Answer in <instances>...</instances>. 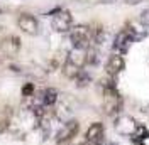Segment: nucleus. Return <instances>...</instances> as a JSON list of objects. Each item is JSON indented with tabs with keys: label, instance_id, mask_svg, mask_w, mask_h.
Masks as SVG:
<instances>
[{
	"label": "nucleus",
	"instance_id": "4468645a",
	"mask_svg": "<svg viewBox=\"0 0 149 145\" xmlns=\"http://www.w3.org/2000/svg\"><path fill=\"white\" fill-rule=\"evenodd\" d=\"M61 71H63V74H65V78H68V79H74V78L78 76V72L81 71V68H78V66L71 64L70 61H65L63 68H61Z\"/></svg>",
	"mask_w": 149,
	"mask_h": 145
},
{
	"label": "nucleus",
	"instance_id": "2eb2a0df",
	"mask_svg": "<svg viewBox=\"0 0 149 145\" xmlns=\"http://www.w3.org/2000/svg\"><path fill=\"white\" fill-rule=\"evenodd\" d=\"M73 81H74V84H76L78 88H86V86L92 83V76L88 74V71H86V69H81Z\"/></svg>",
	"mask_w": 149,
	"mask_h": 145
},
{
	"label": "nucleus",
	"instance_id": "0eeeda50",
	"mask_svg": "<svg viewBox=\"0 0 149 145\" xmlns=\"http://www.w3.org/2000/svg\"><path fill=\"white\" fill-rule=\"evenodd\" d=\"M124 68H125V59H124L122 54L112 52V54L107 57V61H105V72H107V76H110V78H115L117 74H120V72L124 71Z\"/></svg>",
	"mask_w": 149,
	"mask_h": 145
},
{
	"label": "nucleus",
	"instance_id": "9b49d317",
	"mask_svg": "<svg viewBox=\"0 0 149 145\" xmlns=\"http://www.w3.org/2000/svg\"><path fill=\"white\" fill-rule=\"evenodd\" d=\"M0 49L5 56H15L20 49V39L17 36H9L0 42Z\"/></svg>",
	"mask_w": 149,
	"mask_h": 145
},
{
	"label": "nucleus",
	"instance_id": "f8f14e48",
	"mask_svg": "<svg viewBox=\"0 0 149 145\" xmlns=\"http://www.w3.org/2000/svg\"><path fill=\"white\" fill-rule=\"evenodd\" d=\"M66 61H70L71 64L78 66L83 69L86 66V49H81V47H71V51L66 56Z\"/></svg>",
	"mask_w": 149,
	"mask_h": 145
},
{
	"label": "nucleus",
	"instance_id": "9d476101",
	"mask_svg": "<svg viewBox=\"0 0 149 145\" xmlns=\"http://www.w3.org/2000/svg\"><path fill=\"white\" fill-rule=\"evenodd\" d=\"M85 138L93 142L95 145H102L103 138H105V128H103V125L100 122H93L92 125L88 127V130H86Z\"/></svg>",
	"mask_w": 149,
	"mask_h": 145
},
{
	"label": "nucleus",
	"instance_id": "20e7f679",
	"mask_svg": "<svg viewBox=\"0 0 149 145\" xmlns=\"http://www.w3.org/2000/svg\"><path fill=\"white\" fill-rule=\"evenodd\" d=\"M80 132V123H78V120H66L65 123L59 127V130L56 132V144L58 145H63L66 142H70V140H73L76 133Z\"/></svg>",
	"mask_w": 149,
	"mask_h": 145
},
{
	"label": "nucleus",
	"instance_id": "412c9836",
	"mask_svg": "<svg viewBox=\"0 0 149 145\" xmlns=\"http://www.w3.org/2000/svg\"><path fill=\"white\" fill-rule=\"evenodd\" d=\"M105 145H117V144H113V142H109V144H105Z\"/></svg>",
	"mask_w": 149,
	"mask_h": 145
},
{
	"label": "nucleus",
	"instance_id": "6ab92c4d",
	"mask_svg": "<svg viewBox=\"0 0 149 145\" xmlns=\"http://www.w3.org/2000/svg\"><path fill=\"white\" fill-rule=\"evenodd\" d=\"M125 2H127L129 5H136V3H141L142 0H125Z\"/></svg>",
	"mask_w": 149,
	"mask_h": 145
},
{
	"label": "nucleus",
	"instance_id": "7ed1b4c3",
	"mask_svg": "<svg viewBox=\"0 0 149 145\" xmlns=\"http://www.w3.org/2000/svg\"><path fill=\"white\" fill-rule=\"evenodd\" d=\"M122 108V96L120 93L117 91V86H105L103 88V111L107 115H115L119 113Z\"/></svg>",
	"mask_w": 149,
	"mask_h": 145
},
{
	"label": "nucleus",
	"instance_id": "a211bd4d",
	"mask_svg": "<svg viewBox=\"0 0 149 145\" xmlns=\"http://www.w3.org/2000/svg\"><path fill=\"white\" fill-rule=\"evenodd\" d=\"M137 144L139 145H149V133H146L144 137H141L139 140H137Z\"/></svg>",
	"mask_w": 149,
	"mask_h": 145
},
{
	"label": "nucleus",
	"instance_id": "6e6552de",
	"mask_svg": "<svg viewBox=\"0 0 149 145\" xmlns=\"http://www.w3.org/2000/svg\"><path fill=\"white\" fill-rule=\"evenodd\" d=\"M124 30L129 34V37L134 42H141L148 37V27H144L139 20H127L124 26Z\"/></svg>",
	"mask_w": 149,
	"mask_h": 145
},
{
	"label": "nucleus",
	"instance_id": "dca6fc26",
	"mask_svg": "<svg viewBox=\"0 0 149 145\" xmlns=\"http://www.w3.org/2000/svg\"><path fill=\"white\" fill-rule=\"evenodd\" d=\"M34 93H36V86H34L32 83H26V84L22 86V96H24V98H31Z\"/></svg>",
	"mask_w": 149,
	"mask_h": 145
},
{
	"label": "nucleus",
	"instance_id": "aec40b11",
	"mask_svg": "<svg viewBox=\"0 0 149 145\" xmlns=\"http://www.w3.org/2000/svg\"><path fill=\"white\" fill-rule=\"evenodd\" d=\"M78 145H95V144H93V142H90V140H86V138H85L83 142H80Z\"/></svg>",
	"mask_w": 149,
	"mask_h": 145
},
{
	"label": "nucleus",
	"instance_id": "1a4fd4ad",
	"mask_svg": "<svg viewBox=\"0 0 149 145\" xmlns=\"http://www.w3.org/2000/svg\"><path fill=\"white\" fill-rule=\"evenodd\" d=\"M134 44V41L129 37V34L122 29V30H119L117 34H115V37H113V42H112V49L117 52V54H125L127 51L130 49V46Z\"/></svg>",
	"mask_w": 149,
	"mask_h": 145
},
{
	"label": "nucleus",
	"instance_id": "f257e3e1",
	"mask_svg": "<svg viewBox=\"0 0 149 145\" xmlns=\"http://www.w3.org/2000/svg\"><path fill=\"white\" fill-rule=\"evenodd\" d=\"M70 41L73 47H81V49H88L92 46V39H93V30L90 26H73L71 30L68 32Z\"/></svg>",
	"mask_w": 149,
	"mask_h": 145
},
{
	"label": "nucleus",
	"instance_id": "ddd939ff",
	"mask_svg": "<svg viewBox=\"0 0 149 145\" xmlns=\"http://www.w3.org/2000/svg\"><path fill=\"white\" fill-rule=\"evenodd\" d=\"M98 63H100V49L92 44L86 49V66H97Z\"/></svg>",
	"mask_w": 149,
	"mask_h": 145
},
{
	"label": "nucleus",
	"instance_id": "423d86ee",
	"mask_svg": "<svg viewBox=\"0 0 149 145\" xmlns=\"http://www.w3.org/2000/svg\"><path fill=\"white\" fill-rule=\"evenodd\" d=\"M141 123H137L136 120L129 115H120V117L115 120V130L117 133L125 137H134L137 133V128H139Z\"/></svg>",
	"mask_w": 149,
	"mask_h": 145
},
{
	"label": "nucleus",
	"instance_id": "f3484780",
	"mask_svg": "<svg viewBox=\"0 0 149 145\" xmlns=\"http://www.w3.org/2000/svg\"><path fill=\"white\" fill-rule=\"evenodd\" d=\"M137 20H139L144 27H149V5L139 14V19H137Z\"/></svg>",
	"mask_w": 149,
	"mask_h": 145
},
{
	"label": "nucleus",
	"instance_id": "f03ea898",
	"mask_svg": "<svg viewBox=\"0 0 149 145\" xmlns=\"http://www.w3.org/2000/svg\"><path fill=\"white\" fill-rule=\"evenodd\" d=\"M51 27L59 34H68L73 27V15L66 9H56L51 12Z\"/></svg>",
	"mask_w": 149,
	"mask_h": 145
},
{
	"label": "nucleus",
	"instance_id": "39448f33",
	"mask_svg": "<svg viewBox=\"0 0 149 145\" xmlns=\"http://www.w3.org/2000/svg\"><path fill=\"white\" fill-rule=\"evenodd\" d=\"M17 27L20 29L26 36L34 37V36L39 34V20H37L32 14L24 12V14H20L17 17Z\"/></svg>",
	"mask_w": 149,
	"mask_h": 145
}]
</instances>
